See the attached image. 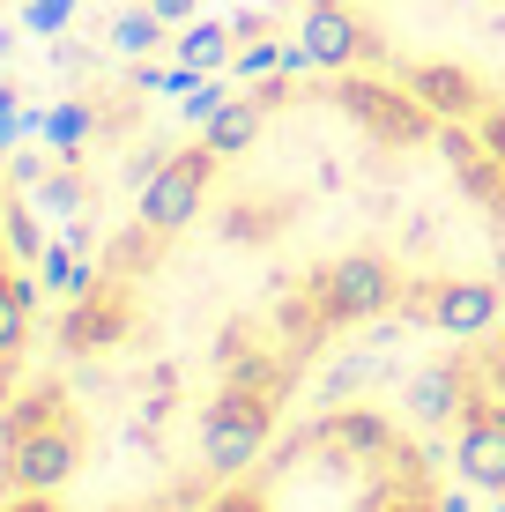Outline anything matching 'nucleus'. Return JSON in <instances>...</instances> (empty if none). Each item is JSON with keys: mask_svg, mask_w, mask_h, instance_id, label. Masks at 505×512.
I'll return each mask as SVG.
<instances>
[{"mask_svg": "<svg viewBox=\"0 0 505 512\" xmlns=\"http://www.w3.org/2000/svg\"><path fill=\"white\" fill-rule=\"evenodd\" d=\"M0 238H8V208H0Z\"/></svg>", "mask_w": 505, "mask_h": 512, "instance_id": "11", "label": "nucleus"}, {"mask_svg": "<svg viewBox=\"0 0 505 512\" xmlns=\"http://www.w3.org/2000/svg\"><path fill=\"white\" fill-rule=\"evenodd\" d=\"M223 52H231V30H216V23H201V30H186L179 38V67H223Z\"/></svg>", "mask_w": 505, "mask_h": 512, "instance_id": "6", "label": "nucleus"}, {"mask_svg": "<svg viewBox=\"0 0 505 512\" xmlns=\"http://www.w3.org/2000/svg\"><path fill=\"white\" fill-rule=\"evenodd\" d=\"M149 15H156V23H186V15H194V0H149Z\"/></svg>", "mask_w": 505, "mask_h": 512, "instance_id": "10", "label": "nucleus"}, {"mask_svg": "<svg viewBox=\"0 0 505 512\" xmlns=\"http://www.w3.org/2000/svg\"><path fill=\"white\" fill-rule=\"evenodd\" d=\"M216 164L223 156L208 149V141H194V149H179V156H164V164L142 179V201H134V216H142V231L149 238H179L186 223L208 208V186H216Z\"/></svg>", "mask_w": 505, "mask_h": 512, "instance_id": "2", "label": "nucleus"}, {"mask_svg": "<svg viewBox=\"0 0 505 512\" xmlns=\"http://www.w3.org/2000/svg\"><path fill=\"white\" fill-rule=\"evenodd\" d=\"M409 90L431 104L439 119H476L483 112V90H476V75L454 60H424V67H409Z\"/></svg>", "mask_w": 505, "mask_h": 512, "instance_id": "4", "label": "nucleus"}, {"mask_svg": "<svg viewBox=\"0 0 505 512\" xmlns=\"http://www.w3.org/2000/svg\"><path fill=\"white\" fill-rule=\"evenodd\" d=\"M67 15H75V0H30V8H23V23H30V30H45V38H52V30H60Z\"/></svg>", "mask_w": 505, "mask_h": 512, "instance_id": "8", "label": "nucleus"}, {"mask_svg": "<svg viewBox=\"0 0 505 512\" xmlns=\"http://www.w3.org/2000/svg\"><path fill=\"white\" fill-rule=\"evenodd\" d=\"M82 127H90V112H82V104H67V112H52V141H82Z\"/></svg>", "mask_w": 505, "mask_h": 512, "instance_id": "9", "label": "nucleus"}, {"mask_svg": "<svg viewBox=\"0 0 505 512\" xmlns=\"http://www.w3.org/2000/svg\"><path fill=\"white\" fill-rule=\"evenodd\" d=\"M194 512H454V498L409 423L350 401L275 431L268 453L223 475Z\"/></svg>", "mask_w": 505, "mask_h": 512, "instance_id": "1", "label": "nucleus"}, {"mask_svg": "<svg viewBox=\"0 0 505 512\" xmlns=\"http://www.w3.org/2000/svg\"><path fill=\"white\" fill-rule=\"evenodd\" d=\"M298 45H305V60H312V67H350L357 52H364V30H357V15L342 8V0H312Z\"/></svg>", "mask_w": 505, "mask_h": 512, "instance_id": "3", "label": "nucleus"}, {"mask_svg": "<svg viewBox=\"0 0 505 512\" xmlns=\"http://www.w3.org/2000/svg\"><path fill=\"white\" fill-rule=\"evenodd\" d=\"M201 141H208L216 156H246L253 141H260V104H253V97H238V104L223 97L216 112L201 119Z\"/></svg>", "mask_w": 505, "mask_h": 512, "instance_id": "5", "label": "nucleus"}, {"mask_svg": "<svg viewBox=\"0 0 505 512\" xmlns=\"http://www.w3.org/2000/svg\"><path fill=\"white\" fill-rule=\"evenodd\" d=\"M156 30H164L156 15H127V23L112 30V45H119V52H149V45H156Z\"/></svg>", "mask_w": 505, "mask_h": 512, "instance_id": "7", "label": "nucleus"}]
</instances>
